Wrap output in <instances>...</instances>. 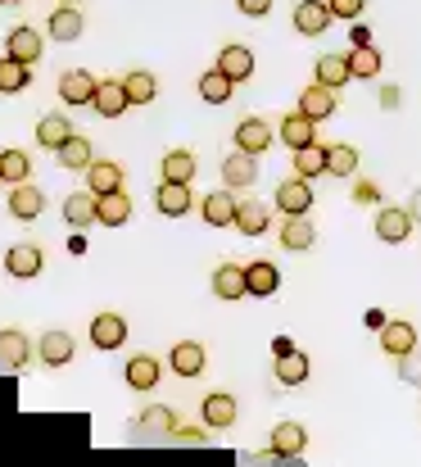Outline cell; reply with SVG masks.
<instances>
[{
    "mask_svg": "<svg viewBox=\"0 0 421 467\" xmlns=\"http://www.w3.org/2000/svg\"><path fill=\"white\" fill-rule=\"evenodd\" d=\"M277 209L290 218V213H308L313 209V182L308 177H285V182H277Z\"/></svg>",
    "mask_w": 421,
    "mask_h": 467,
    "instance_id": "obj_1",
    "label": "cell"
},
{
    "mask_svg": "<svg viewBox=\"0 0 421 467\" xmlns=\"http://www.w3.org/2000/svg\"><path fill=\"white\" fill-rule=\"evenodd\" d=\"M281 291V273L272 259H254V264H245V296H254V300H268V296H277Z\"/></svg>",
    "mask_w": 421,
    "mask_h": 467,
    "instance_id": "obj_2",
    "label": "cell"
},
{
    "mask_svg": "<svg viewBox=\"0 0 421 467\" xmlns=\"http://www.w3.org/2000/svg\"><path fill=\"white\" fill-rule=\"evenodd\" d=\"M96 223H100V227H123V223H132V195H128L123 186L96 195Z\"/></svg>",
    "mask_w": 421,
    "mask_h": 467,
    "instance_id": "obj_3",
    "label": "cell"
},
{
    "mask_svg": "<svg viewBox=\"0 0 421 467\" xmlns=\"http://www.w3.org/2000/svg\"><path fill=\"white\" fill-rule=\"evenodd\" d=\"M331 5L326 0H299L294 5V32H303V36H322L326 27H331Z\"/></svg>",
    "mask_w": 421,
    "mask_h": 467,
    "instance_id": "obj_4",
    "label": "cell"
},
{
    "mask_svg": "<svg viewBox=\"0 0 421 467\" xmlns=\"http://www.w3.org/2000/svg\"><path fill=\"white\" fill-rule=\"evenodd\" d=\"M96 114L100 119H118V114H128L132 109V96H128V87H123V78H109V82H100L96 87Z\"/></svg>",
    "mask_w": 421,
    "mask_h": 467,
    "instance_id": "obj_5",
    "label": "cell"
},
{
    "mask_svg": "<svg viewBox=\"0 0 421 467\" xmlns=\"http://www.w3.org/2000/svg\"><path fill=\"white\" fill-rule=\"evenodd\" d=\"M154 204H159L163 218H181V213H190V209H195V200H190V182H159Z\"/></svg>",
    "mask_w": 421,
    "mask_h": 467,
    "instance_id": "obj_6",
    "label": "cell"
},
{
    "mask_svg": "<svg viewBox=\"0 0 421 467\" xmlns=\"http://www.w3.org/2000/svg\"><path fill=\"white\" fill-rule=\"evenodd\" d=\"M236 400L227 395V390H213V395H204V404H200V422L204 427H213V431H227L231 422H236Z\"/></svg>",
    "mask_w": 421,
    "mask_h": 467,
    "instance_id": "obj_7",
    "label": "cell"
},
{
    "mask_svg": "<svg viewBox=\"0 0 421 467\" xmlns=\"http://www.w3.org/2000/svg\"><path fill=\"white\" fill-rule=\"evenodd\" d=\"M259 182V155H250V150H231V155L222 159V186H254Z\"/></svg>",
    "mask_w": 421,
    "mask_h": 467,
    "instance_id": "obj_8",
    "label": "cell"
},
{
    "mask_svg": "<svg viewBox=\"0 0 421 467\" xmlns=\"http://www.w3.org/2000/svg\"><path fill=\"white\" fill-rule=\"evenodd\" d=\"M96 87H100V82H96L87 68H68V73L59 78V100H64V105H91V100H96Z\"/></svg>",
    "mask_w": 421,
    "mask_h": 467,
    "instance_id": "obj_9",
    "label": "cell"
},
{
    "mask_svg": "<svg viewBox=\"0 0 421 467\" xmlns=\"http://www.w3.org/2000/svg\"><path fill=\"white\" fill-rule=\"evenodd\" d=\"M236 195H231V186H222V191H213V195H204V204H200V213H204V223L209 227H236Z\"/></svg>",
    "mask_w": 421,
    "mask_h": 467,
    "instance_id": "obj_10",
    "label": "cell"
},
{
    "mask_svg": "<svg viewBox=\"0 0 421 467\" xmlns=\"http://www.w3.org/2000/svg\"><path fill=\"white\" fill-rule=\"evenodd\" d=\"M413 209H381L376 213V236L385 241V245H399V241H408L413 236Z\"/></svg>",
    "mask_w": 421,
    "mask_h": 467,
    "instance_id": "obj_11",
    "label": "cell"
},
{
    "mask_svg": "<svg viewBox=\"0 0 421 467\" xmlns=\"http://www.w3.org/2000/svg\"><path fill=\"white\" fill-rule=\"evenodd\" d=\"M204 363H209V354H204V345H200V340H177V345H172V354H168V368H172L177 377H200V372H204Z\"/></svg>",
    "mask_w": 421,
    "mask_h": 467,
    "instance_id": "obj_12",
    "label": "cell"
},
{
    "mask_svg": "<svg viewBox=\"0 0 421 467\" xmlns=\"http://www.w3.org/2000/svg\"><path fill=\"white\" fill-rule=\"evenodd\" d=\"M128 340V322L118 313H96L91 317V345L96 349H118Z\"/></svg>",
    "mask_w": 421,
    "mask_h": 467,
    "instance_id": "obj_13",
    "label": "cell"
},
{
    "mask_svg": "<svg viewBox=\"0 0 421 467\" xmlns=\"http://www.w3.org/2000/svg\"><path fill=\"white\" fill-rule=\"evenodd\" d=\"M381 349L395 354V358H408V354L417 349V331H413V322H404V317L385 322V327H381Z\"/></svg>",
    "mask_w": 421,
    "mask_h": 467,
    "instance_id": "obj_14",
    "label": "cell"
},
{
    "mask_svg": "<svg viewBox=\"0 0 421 467\" xmlns=\"http://www.w3.org/2000/svg\"><path fill=\"white\" fill-rule=\"evenodd\" d=\"M299 109H303L313 123L331 119V114H335V87H326V82H313V87H303V96H299Z\"/></svg>",
    "mask_w": 421,
    "mask_h": 467,
    "instance_id": "obj_15",
    "label": "cell"
},
{
    "mask_svg": "<svg viewBox=\"0 0 421 467\" xmlns=\"http://www.w3.org/2000/svg\"><path fill=\"white\" fill-rule=\"evenodd\" d=\"M303 445H308V431L299 427V422H277V431H272V459H299L303 454Z\"/></svg>",
    "mask_w": 421,
    "mask_h": 467,
    "instance_id": "obj_16",
    "label": "cell"
},
{
    "mask_svg": "<svg viewBox=\"0 0 421 467\" xmlns=\"http://www.w3.org/2000/svg\"><path fill=\"white\" fill-rule=\"evenodd\" d=\"M236 150H250V155L272 150V123H263V119H245V123L236 128Z\"/></svg>",
    "mask_w": 421,
    "mask_h": 467,
    "instance_id": "obj_17",
    "label": "cell"
},
{
    "mask_svg": "<svg viewBox=\"0 0 421 467\" xmlns=\"http://www.w3.org/2000/svg\"><path fill=\"white\" fill-rule=\"evenodd\" d=\"M5 273L18 277V282L36 277V273H41V250H36V245H9V250H5Z\"/></svg>",
    "mask_w": 421,
    "mask_h": 467,
    "instance_id": "obj_18",
    "label": "cell"
},
{
    "mask_svg": "<svg viewBox=\"0 0 421 467\" xmlns=\"http://www.w3.org/2000/svg\"><path fill=\"white\" fill-rule=\"evenodd\" d=\"M27 358H32L27 336L18 327H0V363L5 368H27Z\"/></svg>",
    "mask_w": 421,
    "mask_h": 467,
    "instance_id": "obj_19",
    "label": "cell"
},
{
    "mask_svg": "<svg viewBox=\"0 0 421 467\" xmlns=\"http://www.w3.org/2000/svg\"><path fill=\"white\" fill-rule=\"evenodd\" d=\"M281 141H285V146H290V150H299V146H308V141H317V123H313V119H308V114H303V109H299V114H285V119H281Z\"/></svg>",
    "mask_w": 421,
    "mask_h": 467,
    "instance_id": "obj_20",
    "label": "cell"
},
{
    "mask_svg": "<svg viewBox=\"0 0 421 467\" xmlns=\"http://www.w3.org/2000/svg\"><path fill=\"white\" fill-rule=\"evenodd\" d=\"M87 186H91L96 195L118 191V186H123V168H118L114 159H91V163H87Z\"/></svg>",
    "mask_w": 421,
    "mask_h": 467,
    "instance_id": "obj_21",
    "label": "cell"
},
{
    "mask_svg": "<svg viewBox=\"0 0 421 467\" xmlns=\"http://www.w3.org/2000/svg\"><path fill=\"white\" fill-rule=\"evenodd\" d=\"M41 204H46V195H41L36 186H27V182H18V186L9 191V213L23 218V223H32V218L41 213Z\"/></svg>",
    "mask_w": 421,
    "mask_h": 467,
    "instance_id": "obj_22",
    "label": "cell"
},
{
    "mask_svg": "<svg viewBox=\"0 0 421 467\" xmlns=\"http://www.w3.org/2000/svg\"><path fill=\"white\" fill-rule=\"evenodd\" d=\"M317 241V227L308 223V213H290V223L281 227V245L285 250H313Z\"/></svg>",
    "mask_w": 421,
    "mask_h": 467,
    "instance_id": "obj_23",
    "label": "cell"
},
{
    "mask_svg": "<svg viewBox=\"0 0 421 467\" xmlns=\"http://www.w3.org/2000/svg\"><path fill=\"white\" fill-rule=\"evenodd\" d=\"M213 296H218V300H241V296H245V268H241V264H218V273H213Z\"/></svg>",
    "mask_w": 421,
    "mask_h": 467,
    "instance_id": "obj_24",
    "label": "cell"
},
{
    "mask_svg": "<svg viewBox=\"0 0 421 467\" xmlns=\"http://www.w3.org/2000/svg\"><path fill=\"white\" fill-rule=\"evenodd\" d=\"M82 14H77V5H59L55 14H50V36L55 41H77L82 36Z\"/></svg>",
    "mask_w": 421,
    "mask_h": 467,
    "instance_id": "obj_25",
    "label": "cell"
},
{
    "mask_svg": "<svg viewBox=\"0 0 421 467\" xmlns=\"http://www.w3.org/2000/svg\"><path fill=\"white\" fill-rule=\"evenodd\" d=\"M218 68H222L227 78H236V82L254 78V55H250V46H227V50L218 55Z\"/></svg>",
    "mask_w": 421,
    "mask_h": 467,
    "instance_id": "obj_26",
    "label": "cell"
},
{
    "mask_svg": "<svg viewBox=\"0 0 421 467\" xmlns=\"http://www.w3.org/2000/svg\"><path fill=\"white\" fill-rule=\"evenodd\" d=\"M68 137H73V123H68V114H46V119L36 123V141H41L46 150H59Z\"/></svg>",
    "mask_w": 421,
    "mask_h": 467,
    "instance_id": "obj_27",
    "label": "cell"
},
{
    "mask_svg": "<svg viewBox=\"0 0 421 467\" xmlns=\"http://www.w3.org/2000/svg\"><path fill=\"white\" fill-rule=\"evenodd\" d=\"M64 218L73 227H96V191H73L64 200Z\"/></svg>",
    "mask_w": 421,
    "mask_h": 467,
    "instance_id": "obj_28",
    "label": "cell"
},
{
    "mask_svg": "<svg viewBox=\"0 0 421 467\" xmlns=\"http://www.w3.org/2000/svg\"><path fill=\"white\" fill-rule=\"evenodd\" d=\"M73 358V336L68 331H46L41 336V363L46 368H64Z\"/></svg>",
    "mask_w": 421,
    "mask_h": 467,
    "instance_id": "obj_29",
    "label": "cell"
},
{
    "mask_svg": "<svg viewBox=\"0 0 421 467\" xmlns=\"http://www.w3.org/2000/svg\"><path fill=\"white\" fill-rule=\"evenodd\" d=\"M381 68H385V59H381V50H376L372 41L349 50V73H354V78H381Z\"/></svg>",
    "mask_w": 421,
    "mask_h": 467,
    "instance_id": "obj_30",
    "label": "cell"
},
{
    "mask_svg": "<svg viewBox=\"0 0 421 467\" xmlns=\"http://www.w3.org/2000/svg\"><path fill=\"white\" fill-rule=\"evenodd\" d=\"M231 91H236V78H227L222 68H209V73L200 78V96H204L209 105H227Z\"/></svg>",
    "mask_w": 421,
    "mask_h": 467,
    "instance_id": "obj_31",
    "label": "cell"
},
{
    "mask_svg": "<svg viewBox=\"0 0 421 467\" xmlns=\"http://www.w3.org/2000/svg\"><path fill=\"white\" fill-rule=\"evenodd\" d=\"M236 227H241L245 236H263V232H268V204L241 200V204H236Z\"/></svg>",
    "mask_w": 421,
    "mask_h": 467,
    "instance_id": "obj_32",
    "label": "cell"
},
{
    "mask_svg": "<svg viewBox=\"0 0 421 467\" xmlns=\"http://www.w3.org/2000/svg\"><path fill=\"white\" fill-rule=\"evenodd\" d=\"M294 172H299V177H308V182H313V177H322V172H326V146H322V141L299 146V150H294Z\"/></svg>",
    "mask_w": 421,
    "mask_h": 467,
    "instance_id": "obj_33",
    "label": "cell"
},
{
    "mask_svg": "<svg viewBox=\"0 0 421 467\" xmlns=\"http://www.w3.org/2000/svg\"><path fill=\"white\" fill-rule=\"evenodd\" d=\"M195 168H200V163H195L190 150H168L163 163H159V177H163V182H190Z\"/></svg>",
    "mask_w": 421,
    "mask_h": 467,
    "instance_id": "obj_34",
    "label": "cell"
},
{
    "mask_svg": "<svg viewBox=\"0 0 421 467\" xmlns=\"http://www.w3.org/2000/svg\"><path fill=\"white\" fill-rule=\"evenodd\" d=\"M159 358H149V354H137L132 363H128V386L132 390H154L159 386Z\"/></svg>",
    "mask_w": 421,
    "mask_h": 467,
    "instance_id": "obj_35",
    "label": "cell"
},
{
    "mask_svg": "<svg viewBox=\"0 0 421 467\" xmlns=\"http://www.w3.org/2000/svg\"><path fill=\"white\" fill-rule=\"evenodd\" d=\"M55 159H59V168H82V172H87V163L96 159V150H91V141H87V137H77V132H73V137L55 150Z\"/></svg>",
    "mask_w": 421,
    "mask_h": 467,
    "instance_id": "obj_36",
    "label": "cell"
},
{
    "mask_svg": "<svg viewBox=\"0 0 421 467\" xmlns=\"http://www.w3.org/2000/svg\"><path fill=\"white\" fill-rule=\"evenodd\" d=\"M5 46H9V55L23 59V64H36V59H41V36H36L32 27H14Z\"/></svg>",
    "mask_w": 421,
    "mask_h": 467,
    "instance_id": "obj_37",
    "label": "cell"
},
{
    "mask_svg": "<svg viewBox=\"0 0 421 467\" xmlns=\"http://www.w3.org/2000/svg\"><path fill=\"white\" fill-rule=\"evenodd\" d=\"M27 82H32V64H23V59L5 55V59H0V91L18 96V91H23Z\"/></svg>",
    "mask_w": 421,
    "mask_h": 467,
    "instance_id": "obj_38",
    "label": "cell"
},
{
    "mask_svg": "<svg viewBox=\"0 0 421 467\" xmlns=\"http://www.w3.org/2000/svg\"><path fill=\"white\" fill-rule=\"evenodd\" d=\"M308 354H299V349H290V354H281L277 358V381L281 386H299V381H308Z\"/></svg>",
    "mask_w": 421,
    "mask_h": 467,
    "instance_id": "obj_39",
    "label": "cell"
},
{
    "mask_svg": "<svg viewBox=\"0 0 421 467\" xmlns=\"http://www.w3.org/2000/svg\"><path fill=\"white\" fill-rule=\"evenodd\" d=\"M354 73H349V55H322L317 59V82L326 87H344Z\"/></svg>",
    "mask_w": 421,
    "mask_h": 467,
    "instance_id": "obj_40",
    "label": "cell"
},
{
    "mask_svg": "<svg viewBox=\"0 0 421 467\" xmlns=\"http://www.w3.org/2000/svg\"><path fill=\"white\" fill-rule=\"evenodd\" d=\"M0 177H5L9 186L27 182V177H32V159L23 155V150H0Z\"/></svg>",
    "mask_w": 421,
    "mask_h": 467,
    "instance_id": "obj_41",
    "label": "cell"
},
{
    "mask_svg": "<svg viewBox=\"0 0 421 467\" xmlns=\"http://www.w3.org/2000/svg\"><path fill=\"white\" fill-rule=\"evenodd\" d=\"M140 431H159V436H172L177 431V413L172 409H163V404H154V409H145L137 418Z\"/></svg>",
    "mask_w": 421,
    "mask_h": 467,
    "instance_id": "obj_42",
    "label": "cell"
},
{
    "mask_svg": "<svg viewBox=\"0 0 421 467\" xmlns=\"http://www.w3.org/2000/svg\"><path fill=\"white\" fill-rule=\"evenodd\" d=\"M123 87H128L132 105H149V100L159 96V82H154V73H145V68H137V73H128V78H123Z\"/></svg>",
    "mask_w": 421,
    "mask_h": 467,
    "instance_id": "obj_43",
    "label": "cell"
},
{
    "mask_svg": "<svg viewBox=\"0 0 421 467\" xmlns=\"http://www.w3.org/2000/svg\"><path fill=\"white\" fill-rule=\"evenodd\" d=\"M358 168V150L354 146H326V172L331 177H349Z\"/></svg>",
    "mask_w": 421,
    "mask_h": 467,
    "instance_id": "obj_44",
    "label": "cell"
},
{
    "mask_svg": "<svg viewBox=\"0 0 421 467\" xmlns=\"http://www.w3.org/2000/svg\"><path fill=\"white\" fill-rule=\"evenodd\" d=\"M326 5H331L335 18H358V14L367 9V0H326Z\"/></svg>",
    "mask_w": 421,
    "mask_h": 467,
    "instance_id": "obj_45",
    "label": "cell"
},
{
    "mask_svg": "<svg viewBox=\"0 0 421 467\" xmlns=\"http://www.w3.org/2000/svg\"><path fill=\"white\" fill-rule=\"evenodd\" d=\"M241 5V14H250V18H263L268 9H272V0H236Z\"/></svg>",
    "mask_w": 421,
    "mask_h": 467,
    "instance_id": "obj_46",
    "label": "cell"
},
{
    "mask_svg": "<svg viewBox=\"0 0 421 467\" xmlns=\"http://www.w3.org/2000/svg\"><path fill=\"white\" fill-rule=\"evenodd\" d=\"M172 441H177V445H204V431H195V427H186V431H181V427H177V431H172Z\"/></svg>",
    "mask_w": 421,
    "mask_h": 467,
    "instance_id": "obj_47",
    "label": "cell"
},
{
    "mask_svg": "<svg viewBox=\"0 0 421 467\" xmlns=\"http://www.w3.org/2000/svg\"><path fill=\"white\" fill-rule=\"evenodd\" d=\"M413 218L421 223V191H417V200H413Z\"/></svg>",
    "mask_w": 421,
    "mask_h": 467,
    "instance_id": "obj_48",
    "label": "cell"
},
{
    "mask_svg": "<svg viewBox=\"0 0 421 467\" xmlns=\"http://www.w3.org/2000/svg\"><path fill=\"white\" fill-rule=\"evenodd\" d=\"M0 5H18V0H0Z\"/></svg>",
    "mask_w": 421,
    "mask_h": 467,
    "instance_id": "obj_49",
    "label": "cell"
},
{
    "mask_svg": "<svg viewBox=\"0 0 421 467\" xmlns=\"http://www.w3.org/2000/svg\"><path fill=\"white\" fill-rule=\"evenodd\" d=\"M59 5H77V0H59Z\"/></svg>",
    "mask_w": 421,
    "mask_h": 467,
    "instance_id": "obj_50",
    "label": "cell"
},
{
    "mask_svg": "<svg viewBox=\"0 0 421 467\" xmlns=\"http://www.w3.org/2000/svg\"><path fill=\"white\" fill-rule=\"evenodd\" d=\"M0 182H5V177H0Z\"/></svg>",
    "mask_w": 421,
    "mask_h": 467,
    "instance_id": "obj_51",
    "label": "cell"
}]
</instances>
